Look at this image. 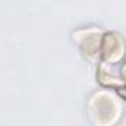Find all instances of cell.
Segmentation results:
<instances>
[{"label":"cell","instance_id":"cell-1","mask_svg":"<svg viewBox=\"0 0 126 126\" xmlns=\"http://www.w3.org/2000/svg\"><path fill=\"white\" fill-rule=\"evenodd\" d=\"M123 110V98L107 87L95 90L87 100V114L93 126H116Z\"/></svg>","mask_w":126,"mask_h":126},{"label":"cell","instance_id":"cell-2","mask_svg":"<svg viewBox=\"0 0 126 126\" xmlns=\"http://www.w3.org/2000/svg\"><path fill=\"white\" fill-rule=\"evenodd\" d=\"M103 37H104V31L100 27H84L72 32L73 43L78 46L82 56L90 62L100 60Z\"/></svg>","mask_w":126,"mask_h":126},{"label":"cell","instance_id":"cell-3","mask_svg":"<svg viewBox=\"0 0 126 126\" xmlns=\"http://www.w3.org/2000/svg\"><path fill=\"white\" fill-rule=\"evenodd\" d=\"M125 53L126 44L122 35H119L117 32H104L101 51H100V60L119 63L123 60Z\"/></svg>","mask_w":126,"mask_h":126},{"label":"cell","instance_id":"cell-4","mask_svg":"<svg viewBox=\"0 0 126 126\" xmlns=\"http://www.w3.org/2000/svg\"><path fill=\"white\" fill-rule=\"evenodd\" d=\"M120 76H122V82L126 84V60L122 62V66H120ZM122 84V85H123Z\"/></svg>","mask_w":126,"mask_h":126},{"label":"cell","instance_id":"cell-5","mask_svg":"<svg viewBox=\"0 0 126 126\" xmlns=\"http://www.w3.org/2000/svg\"><path fill=\"white\" fill-rule=\"evenodd\" d=\"M116 90H117V94L120 95V97H122L123 100H126V84L120 85V87H117Z\"/></svg>","mask_w":126,"mask_h":126}]
</instances>
